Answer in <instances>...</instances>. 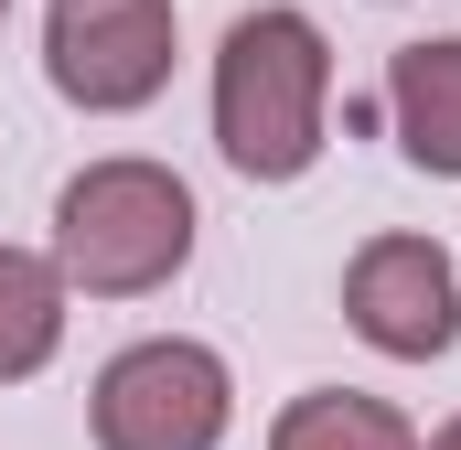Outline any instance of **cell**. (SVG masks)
<instances>
[{
	"label": "cell",
	"mask_w": 461,
	"mask_h": 450,
	"mask_svg": "<svg viewBox=\"0 0 461 450\" xmlns=\"http://www.w3.org/2000/svg\"><path fill=\"white\" fill-rule=\"evenodd\" d=\"M194 257V194L161 161H86L54 194V268L86 301H140Z\"/></svg>",
	"instance_id": "obj_2"
},
{
	"label": "cell",
	"mask_w": 461,
	"mask_h": 450,
	"mask_svg": "<svg viewBox=\"0 0 461 450\" xmlns=\"http://www.w3.org/2000/svg\"><path fill=\"white\" fill-rule=\"evenodd\" d=\"M0 22H11V0H0Z\"/></svg>",
	"instance_id": "obj_10"
},
{
	"label": "cell",
	"mask_w": 461,
	"mask_h": 450,
	"mask_svg": "<svg viewBox=\"0 0 461 450\" xmlns=\"http://www.w3.org/2000/svg\"><path fill=\"white\" fill-rule=\"evenodd\" d=\"M65 343V268L32 247H0V386L43 375Z\"/></svg>",
	"instance_id": "obj_7"
},
{
	"label": "cell",
	"mask_w": 461,
	"mask_h": 450,
	"mask_svg": "<svg viewBox=\"0 0 461 450\" xmlns=\"http://www.w3.org/2000/svg\"><path fill=\"white\" fill-rule=\"evenodd\" d=\"M268 450H419V429L386 408V397H354V386H312L279 408Z\"/></svg>",
	"instance_id": "obj_8"
},
{
	"label": "cell",
	"mask_w": 461,
	"mask_h": 450,
	"mask_svg": "<svg viewBox=\"0 0 461 450\" xmlns=\"http://www.w3.org/2000/svg\"><path fill=\"white\" fill-rule=\"evenodd\" d=\"M322 118H333V43L312 11L268 0L226 22L215 43V150L247 183H301L322 161Z\"/></svg>",
	"instance_id": "obj_1"
},
{
	"label": "cell",
	"mask_w": 461,
	"mask_h": 450,
	"mask_svg": "<svg viewBox=\"0 0 461 450\" xmlns=\"http://www.w3.org/2000/svg\"><path fill=\"white\" fill-rule=\"evenodd\" d=\"M429 450H461V418H451V429H440V440H429Z\"/></svg>",
	"instance_id": "obj_9"
},
{
	"label": "cell",
	"mask_w": 461,
	"mask_h": 450,
	"mask_svg": "<svg viewBox=\"0 0 461 450\" xmlns=\"http://www.w3.org/2000/svg\"><path fill=\"white\" fill-rule=\"evenodd\" d=\"M344 322L397 364H429V354L461 343V268L429 236H375L344 268Z\"/></svg>",
	"instance_id": "obj_5"
},
{
	"label": "cell",
	"mask_w": 461,
	"mask_h": 450,
	"mask_svg": "<svg viewBox=\"0 0 461 450\" xmlns=\"http://www.w3.org/2000/svg\"><path fill=\"white\" fill-rule=\"evenodd\" d=\"M86 418H97V450H215L236 418V375H226L215 343L150 333L129 354H108Z\"/></svg>",
	"instance_id": "obj_3"
},
{
	"label": "cell",
	"mask_w": 461,
	"mask_h": 450,
	"mask_svg": "<svg viewBox=\"0 0 461 450\" xmlns=\"http://www.w3.org/2000/svg\"><path fill=\"white\" fill-rule=\"evenodd\" d=\"M172 54H183L172 0H54V22H43L54 97H76V108H97V118L150 108L172 86Z\"/></svg>",
	"instance_id": "obj_4"
},
{
	"label": "cell",
	"mask_w": 461,
	"mask_h": 450,
	"mask_svg": "<svg viewBox=\"0 0 461 450\" xmlns=\"http://www.w3.org/2000/svg\"><path fill=\"white\" fill-rule=\"evenodd\" d=\"M386 108H397V140L419 172L461 183V32L451 43H408L386 65Z\"/></svg>",
	"instance_id": "obj_6"
}]
</instances>
